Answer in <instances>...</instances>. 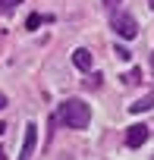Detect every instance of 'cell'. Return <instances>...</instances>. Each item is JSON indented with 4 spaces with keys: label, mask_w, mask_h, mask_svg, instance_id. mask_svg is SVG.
I'll use <instances>...</instances> for the list:
<instances>
[{
    "label": "cell",
    "mask_w": 154,
    "mask_h": 160,
    "mask_svg": "<svg viewBox=\"0 0 154 160\" xmlns=\"http://www.w3.org/2000/svg\"><path fill=\"white\" fill-rule=\"evenodd\" d=\"M148 135H151V129H148L145 122H135V126L126 129V144H129V148H141V144L148 141Z\"/></svg>",
    "instance_id": "cell-4"
},
{
    "label": "cell",
    "mask_w": 154,
    "mask_h": 160,
    "mask_svg": "<svg viewBox=\"0 0 154 160\" xmlns=\"http://www.w3.org/2000/svg\"><path fill=\"white\" fill-rule=\"evenodd\" d=\"M101 82H104V78H101V72H95V75H88V88H101Z\"/></svg>",
    "instance_id": "cell-10"
},
{
    "label": "cell",
    "mask_w": 154,
    "mask_h": 160,
    "mask_svg": "<svg viewBox=\"0 0 154 160\" xmlns=\"http://www.w3.org/2000/svg\"><path fill=\"white\" fill-rule=\"evenodd\" d=\"M35 144H38V126H35V122H28V126H25L22 148H19V160H32V154H35Z\"/></svg>",
    "instance_id": "cell-3"
},
{
    "label": "cell",
    "mask_w": 154,
    "mask_h": 160,
    "mask_svg": "<svg viewBox=\"0 0 154 160\" xmlns=\"http://www.w3.org/2000/svg\"><path fill=\"white\" fill-rule=\"evenodd\" d=\"M120 3H123V0H104V7H113V10H116Z\"/></svg>",
    "instance_id": "cell-11"
},
{
    "label": "cell",
    "mask_w": 154,
    "mask_h": 160,
    "mask_svg": "<svg viewBox=\"0 0 154 160\" xmlns=\"http://www.w3.org/2000/svg\"><path fill=\"white\" fill-rule=\"evenodd\" d=\"M151 107H154V94H145V98H138L129 110H132V113H145V110H151Z\"/></svg>",
    "instance_id": "cell-6"
},
{
    "label": "cell",
    "mask_w": 154,
    "mask_h": 160,
    "mask_svg": "<svg viewBox=\"0 0 154 160\" xmlns=\"http://www.w3.org/2000/svg\"><path fill=\"white\" fill-rule=\"evenodd\" d=\"M0 160H7V154H3V151H0Z\"/></svg>",
    "instance_id": "cell-14"
},
{
    "label": "cell",
    "mask_w": 154,
    "mask_h": 160,
    "mask_svg": "<svg viewBox=\"0 0 154 160\" xmlns=\"http://www.w3.org/2000/svg\"><path fill=\"white\" fill-rule=\"evenodd\" d=\"M41 22H44V16H38V13H32V16H28V22H25V28H28V32H35V28H38Z\"/></svg>",
    "instance_id": "cell-8"
},
{
    "label": "cell",
    "mask_w": 154,
    "mask_h": 160,
    "mask_svg": "<svg viewBox=\"0 0 154 160\" xmlns=\"http://www.w3.org/2000/svg\"><path fill=\"white\" fill-rule=\"evenodd\" d=\"M138 78H141V69H129L126 72V85H135Z\"/></svg>",
    "instance_id": "cell-9"
},
{
    "label": "cell",
    "mask_w": 154,
    "mask_h": 160,
    "mask_svg": "<svg viewBox=\"0 0 154 160\" xmlns=\"http://www.w3.org/2000/svg\"><path fill=\"white\" fill-rule=\"evenodd\" d=\"M16 7H19V0H0V13H3V16H10Z\"/></svg>",
    "instance_id": "cell-7"
},
{
    "label": "cell",
    "mask_w": 154,
    "mask_h": 160,
    "mask_svg": "<svg viewBox=\"0 0 154 160\" xmlns=\"http://www.w3.org/2000/svg\"><path fill=\"white\" fill-rule=\"evenodd\" d=\"M3 132H7V126H3V122H0V135H3Z\"/></svg>",
    "instance_id": "cell-13"
},
{
    "label": "cell",
    "mask_w": 154,
    "mask_h": 160,
    "mask_svg": "<svg viewBox=\"0 0 154 160\" xmlns=\"http://www.w3.org/2000/svg\"><path fill=\"white\" fill-rule=\"evenodd\" d=\"M110 25H113V32H116L123 41H132V38L138 35V25H135V19H132L129 13H120V10H116V13L110 16Z\"/></svg>",
    "instance_id": "cell-2"
},
{
    "label": "cell",
    "mask_w": 154,
    "mask_h": 160,
    "mask_svg": "<svg viewBox=\"0 0 154 160\" xmlns=\"http://www.w3.org/2000/svg\"><path fill=\"white\" fill-rule=\"evenodd\" d=\"M7 107V94H0V110H3Z\"/></svg>",
    "instance_id": "cell-12"
},
{
    "label": "cell",
    "mask_w": 154,
    "mask_h": 160,
    "mask_svg": "<svg viewBox=\"0 0 154 160\" xmlns=\"http://www.w3.org/2000/svg\"><path fill=\"white\" fill-rule=\"evenodd\" d=\"M72 63L79 66L82 72H91V66H95V57H91V50H88V47H75V50H72Z\"/></svg>",
    "instance_id": "cell-5"
},
{
    "label": "cell",
    "mask_w": 154,
    "mask_h": 160,
    "mask_svg": "<svg viewBox=\"0 0 154 160\" xmlns=\"http://www.w3.org/2000/svg\"><path fill=\"white\" fill-rule=\"evenodd\" d=\"M60 122L69 126V129H85L91 122V107L79 98H69L60 104Z\"/></svg>",
    "instance_id": "cell-1"
}]
</instances>
